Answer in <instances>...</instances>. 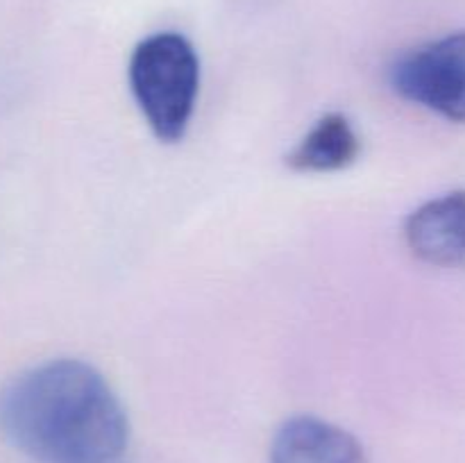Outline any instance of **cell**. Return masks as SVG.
Segmentation results:
<instances>
[{
	"instance_id": "obj_1",
	"label": "cell",
	"mask_w": 465,
	"mask_h": 463,
	"mask_svg": "<svg viewBox=\"0 0 465 463\" xmlns=\"http://www.w3.org/2000/svg\"><path fill=\"white\" fill-rule=\"evenodd\" d=\"M0 431L36 463H114L127 448L130 420L94 366L54 359L5 386Z\"/></svg>"
},
{
	"instance_id": "obj_2",
	"label": "cell",
	"mask_w": 465,
	"mask_h": 463,
	"mask_svg": "<svg viewBox=\"0 0 465 463\" xmlns=\"http://www.w3.org/2000/svg\"><path fill=\"white\" fill-rule=\"evenodd\" d=\"M132 94L159 141L175 143L189 130L200 86V59L186 36L157 32L130 57Z\"/></svg>"
},
{
	"instance_id": "obj_3",
	"label": "cell",
	"mask_w": 465,
	"mask_h": 463,
	"mask_svg": "<svg viewBox=\"0 0 465 463\" xmlns=\"http://www.w3.org/2000/svg\"><path fill=\"white\" fill-rule=\"evenodd\" d=\"M402 98L454 123H465V30L402 54L391 68Z\"/></svg>"
},
{
	"instance_id": "obj_4",
	"label": "cell",
	"mask_w": 465,
	"mask_h": 463,
	"mask_svg": "<svg viewBox=\"0 0 465 463\" xmlns=\"http://www.w3.org/2000/svg\"><path fill=\"white\" fill-rule=\"evenodd\" d=\"M404 239L431 266H465V191L420 204L404 222Z\"/></svg>"
},
{
	"instance_id": "obj_5",
	"label": "cell",
	"mask_w": 465,
	"mask_h": 463,
	"mask_svg": "<svg viewBox=\"0 0 465 463\" xmlns=\"http://www.w3.org/2000/svg\"><path fill=\"white\" fill-rule=\"evenodd\" d=\"M271 463H368V457L350 431L321 418L295 416L277 429Z\"/></svg>"
},
{
	"instance_id": "obj_6",
	"label": "cell",
	"mask_w": 465,
	"mask_h": 463,
	"mask_svg": "<svg viewBox=\"0 0 465 463\" xmlns=\"http://www.w3.org/2000/svg\"><path fill=\"white\" fill-rule=\"evenodd\" d=\"M359 153L361 139L350 118L331 112L318 118L316 125L291 150L286 163L300 172H334L357 162Z\"/></svg>"
}]
</instances>
